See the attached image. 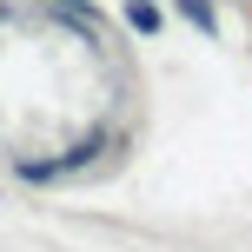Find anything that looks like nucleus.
Wrapping results in <instances>:
<instances>
[{
	"label": "nucleus",
	"mask_w": 252,
	"mask_h": 252,
	"mask_svg": "<svg viewBox=\"0 0 252 252\" xmlns=\"http://www.w3.org/2000/svg\"><path fill=\"white\" fill-rule=\"evenodd\" d=\"M126 27H133V33H146V40H153V33H159V27H166V13L153 7V0H126Z\"/></svg>",
	"instance_id": "nucleus-1"
},
{
	"label": "nucleus",
	"mask_w": 252,
	"mask_h": 252,
	"mask_svg": "<svg viewBox=\"0 0 252 252\" xmlns=\"http://www.w3.org/2000/svg\"><path fill=\"white\" fill-rule=\"evenodd\" d=\"M173 7H179V13H186V20H192V27H199V33H206V40H219V7H213V0H173Z\"/></svg>",
	"instance_id": "nucleus-2"
}]
</instances>
